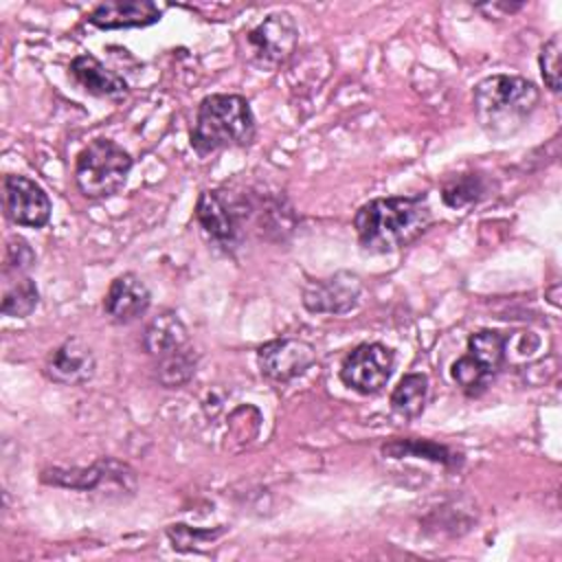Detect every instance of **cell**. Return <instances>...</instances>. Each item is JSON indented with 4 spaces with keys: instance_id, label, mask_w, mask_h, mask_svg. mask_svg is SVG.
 Segmentation results:
<instances>
[{
    "instance_id": "obj_1",
    "label": "cell",
    "mask_w": 562,
    "mask_h": 562,
    "mask_svg": "<svg viewBox=\"0 0 562 562\" xmlns=\"http://www.w3.org/2000/svg\"><path fill=\"white\" fill-rule=\"evenodd\" d=\"M430 224L432 211L426 195L375 198L353 215L358 244L371 255H386L413 244Z\"/></svg>"
},
{
    "instance_id": "obj_2",
    "label": "cell",
    "mask_w": 562,
    "mask_h": 562,
    "mask_svg": "<svg viewBox=\"0 0 562 562\" xmlns=\"http://www.w3.org/2000/svg\"><path fill=\"white\" fill-rule=\"evenodd\" d=\"M538 103V86L518 75H490L474 86V116L492 138L522 130Z\"/></svg>"
},
{
    "instance_id": "obj_3",
    "label": "cell",
    "mask_w": 562,
    "mask_h": 562,
    "mask_svg": "<svg viewBox=\"0 0 562 562\" xmlns=\"http://www.w3.org/2000/svg\"><path fill=\"white\" fill-rule=\"evenodd\" d=\"M257 123L241 94H209L200 101L191 130V147L200 156L246 147L255 140Z\"/></svg>"
},
{
    "instance_id": "obj_4",
    "label": "cell",
    "mask_w": 562,
    "mask_h": 562,
    "mask_svg": "<svg viewBox=\"0 0 562 562\" xmlns=\"http://www.w3.org/2000/svg\"><path fill=\"white\" fill-rule=\"evenodd\" d=\"M132 171V156L112 138L90 140L75 158V182L90 200L119 193Z\"/></svg>"
},
{
    "instance_id": "obj_5",
    "label": "cell",
    "mask_w": 562,
    "mask_h": 562,
    "mask_svg": "<svg viewBox=\"0 0 562 562\" xmlns=\"http://www.w3.org/2000/svg\"><path fill=\"white\" fill-rule=\"evenodd\" d=\"M509 334L498 329H481L468 338V351L452 362V380L470 395H483L507 362Z\"/></svg>"
},
{
    "instance_id": "obj_6",
    "label": "cell",
    "mask_w": 562,
    "mask_h": 562,
    "mask_svg": "<svg viewBox=\"0 0 562 562\" xmlns=\"http://www.w3.org/2000/svg\"><path fill=\"white\" fill-rule=\"evenodd\" d=\"M296 42L299 26L294 18L288 11H274L241 33L239 55L248 66L272 72L292 57Z\"/></svg>"
},
{
    "instance_id": "obj_7",
    "label": "cell",
    "mask_w": 562,
    "mask_h": 562,
    "mask_svg": "<svg viewBox=\"0 0 562 562\" xmlns=\"http://www.w3.org/2000/svg\"><path fill=\"white\" fill-rule=\"evenodd\" d=\"M393 364L395 353L391 347L382 342H362L342 360L340 380L360 395H375L386 386Z\"/></svg>"
},
{
    "instance_id": "obj_8",
    "label": "cell",
    "mask_w": 562,
    "mask_h": 562,
    "mask_svg": "<svg viewBox=\"0 0 562 562\" xmlns=\"http://www.w3.org/2000/svg\"><path fill=\"white\" fill-rule=\"evenodd\" d=\"M42 481L81 492H94L103 487H119L123 492H132L136 487L134 470L114 459H101L88 468H48L42 472Z\"/></svg>"
},
{
    "instance_id": "obj_9",
    "label": "cell",
    "mask_w": 562,
    "mask_h": 562,
    "mask_svg": "<svg viewBox=\"0 0 562 562\" xmlns=\"http://www.w3.org/2000/svg\"><path fill=\"white\" fill-rule=\"evenodd\" d=\"M241 204L226 198L222 191L204 189L198 195L195 220L204 235L220 244L224 250H233L241 241Z\"/></svg>"
},
{
    "instance_id": "obj_10",
    "label": "cell",
    "mask_w": 562,
    "mask_h": 562,
    "mask_svg": "<svg viewBox=\"0 0 562 562\" xmlns=\"http://www.w3.org/2000/svg\"><path fill=\"white\" fill-rule=\"evenodd\" d=\"M362 294V281L356 272L340 270L325 279L307 281L303 288V305L312 314H347Z\"/></svg>"
},
{
    "instance_id": "obj_11",
    "label": "cell",
    "mask_w": 562,
    "mask_h": 562,
    "mask_svg": "<svg viewBox=\"0 0 562 562\" xmlns=\"http://www.w3.org/2000/svg\"><path fill=\"white\" fill-rule=\"evenodd\" d=\"M4 191V211L7 217L18 226L42 228L50 220V198L48 193L31 178L20 173H9L2 182Z\"/></svg>"
},
{
    "instance_id": "obj_12",
    "label": "cell",
    "mask_w": 562,
    "mask_h": 562,
    "mask_svg": "<svg viewBox=\"0 0 562 562\" xmlns=\"http://www.w3.org/2000/svg\"><path fill=\"white\" fill-rule=\"evenodd\" d=\"M316 360L314 347L301 338H274L257 349L259 371L272 382H290L303 375Z\"/></svg>"
},
{
    "instance_id": "obj_13",
    "label": "cell",
    "mask_w": 562,
    "mask_h": 562,
    "mask_svg": "<svg viewBox=\"0 0 562 562\" xmlns=\"http://www.w3.org/2000/svg\"><path fill=\"white\" fill-rule=\"evenodd\" d=\"M97 371V358L92 349L77 336L66 338L59 347L50 351L44 364V373L55 384L79 386L92 380Z\"/></svg>"
},
{
    "instance_id": "obj_14",
    "label": "cell",
    "mask_w": 562,
    "mask_h": 562,
    "mask_svg": "<svg viewBox=\"0 0 562 562\" xmlns=\"http://www.w3.org/2000/svg\"><path fill=\"white\" fill-rule=\"evenodd\" d=\"M151 303V292L145 281L134 272L119 274L103 299L105 316L116 325H130L138 321Z\"/></svg>"
},
{
    "instance_id": "obj_15",
    "label": "cell",
    "mask_w": 562,
    "mask_h": 562,
    "mask_svg": "<svg viewBox=\"0 0 562 562\" xmlns=\"http://www.w3.org/2000/svg\"><path fill=\"white\" fill-rule=\"evenodd\" d=\"M162 18V9L151 0H110L101 2L88 15V22L103 31L145 29Z\"/></svg>"
},
{
    "instance_id": "obj_16",
    "label": "cell",
    "mask_w": 562,
    "mask_h": 562,
    "mask_svg": "<svg viewBox=\"0 0 562 562\" xmlns=\"http://www.w3.org/2000/svg\"><path fill=\"white\" fill-rule=\"evenodd\" d=\"M68 72L72 77V81L88 94L99 97V99H121L127 94V81L116 75L114 70L105 68L94 55H77L70 66Z\"/></svg>"
},
{
    "instance_id": "obj_17",
    "label": "cell",
    "mask_w": 562,
    "mask_h": 562,
    "mask_svg": "<svg viewBox=\"0 0 562 562\" xmlns=\"http://www.w3.org/2000/svg\"><path fill=\"white\" fill-rule=\"evenodd\" d=\"M189 345V329L187 325L180 321V316L176 312H160L156 314L149 325L145 327L143 334V347L149 356L165 358L182 347Z\"/></svg>"
},
{
    "instance_id": "obj_18",
    "label": "cell",
    "mask_w": 562,
    "mask_h": 562,
    "mask_svg": "<svg viewBox=\"0 0 562 562\" xmlns=\"http://www.w3.org/2000/svg\"><path fill=\"white\" fill-rule=\"evenodd\" d=\"M428 393L430 382L426 373H406L391 393V408L406 419H415L424 413Z\"/></svg>"
},
{
    "instance_id": "obj_19",
    "label": "cell",
    "mask_w": 562,
    "mask_h": 562,
    "mask_svg": "<svg viewBox=\"0 0 562 562\" xmlns=\"http://www.w3.org/2000/svg\"><path fill=\"white\" fill-rule=\"evenodd\" d=\"M382 454L391 459H404V457H419L428 459L441 465H457L461 459L454 454L448 446L435 443L430 439H393L382 446Z\"/></svg>"
},
{
    "instance_id": "obj_20",
    "label": "cell",
    "mask_w": 562,
    "mask_h": 562,
    "mask_svg": "<svg viewBox=\"0 0 562 562\" xmlns=\"http://www.w3.org/2000/svg\"><path fill=\"white\" fill-rule=\"evenodd\" d=\"M198 367V353L191 345L158 358L156 362V378L165 389H178L182 384H187Z\"/></svg>"
},
{
    "instance_id": "obj_21",
    "label": "cell",
    "mask_w": 562,
    "mask_h": 562,
    "mask_svg": "<svg viewBox=\"0 0 562 562\" xmlns=\"http://www.w3.org/2000/svg\"><path fill=\"white\" fill-rule=\"evenodd\" d=\"M37 303H40V292H37L35 281L31 277L20 274L13 283H9L4 288L0 310L4 316L24 318L37 307Z\"/></svg>"
},
{
    "instance_id": "obj_22",
    "label": "cell",
    "mask_w": 562,
    "mask_h": 562,
    "mask_svg": "<svg viewBox=\"0 0 562 562\" xmlns=\"http://www.w3.org/2000/svg\"><path fill=\"white\" fill-rule=\"evenodd\" d=\"M487 191L483 176L479 173H459L441 187V200L450 209H463L468 204L479 202Z\"/></svg>"
},
{
    "instance_id": "obj_23",
    "label": "cell",
    "mask_w": 562,
    "mask_h": 562,
    "mask_svg": "<svg viewBox=\"0 0 562 562\" xmlns=\"http://www.w3.org/2000/svg\"><path fill=\"white\" fill-rule=\"evenodd\" d=\"M560 50H562L560 35H551V37L542 44L540 57H538L544 86H547L551 92H560Z\"/></svg>"
},
{
    "instance_id": "obj_24",
    "label": "cell",
    "mask_w": 562,
    "mask_h": 562,
    "mask_svg": "<svg viewBox=\"0 0 562 562\" xmlns=\"http://www.w3.org/2000/svg\"><path fill=\"white\" fill-rule=\"evenodd\" d=\"M35 266V252L24 237H11L4 252V272L22 274Z\"/></svg>"
},
{
    "instance_id": "obj_25",
    "label": "cell",
    "mask_w": 562,
    "mask_h": 562,
    "mask_svg": "<svg viewBox=\"0 0 562 562\" xmlns=\"http://www.w3.org/2000/svg\"><path fill=\"white\" fill-rule=\"evenodd\" d=\"M220 533H222V529H217V531H198V529H191L187 525H171L167 529V536L171 538L173 549H178V551H191L193 544H198L200 540H213Z\"/></svg>"
}]
</instances>
